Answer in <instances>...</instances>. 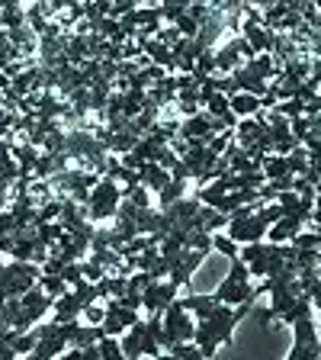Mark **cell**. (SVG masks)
<instances>
[{
  "instance_id": "cell-1",
  "label": "cell",
  "mask_w": 321,
  "mask_h": 360,
  "mask_svg": "<svg viewBox=\"0 0 321 360\" xmlns=\"http://www.w3.org/2000/svg\"><path fill=\"white\" fill-rule=\"evenodd\" d=\"M257 300L251 302H241V306H218L212 319H202L196 322V335H193V345L206 354V360H212L218 354V347L232 345V335L241 322H244V315L254 309Z\"/></svg>"
},
{
  "instance_id": "cell-2",
  "label": "cell",
  "mask_w": 321,
  "mask_h": 360,
  "mask_svg": "<svg viewBox=\"0 0 321 360\" xmlns=\"http://www.w3.org/2000/svg\"><path fill=\"white\" fill-rule=\"evenodd\" d=\"M296 257L292 245H270V241H254V245H241V261H244L251 280H270Z\"/></svg>"
},
{
  "instance_id": "cell-3",
  "label": "cell",
  "mask_w": 321,
  "mask_h": 360,
  "mask_svg": "<svg viewBox=\"0 0 321 360\" xmlns=\"http://www.w3.org/2000/svg\"><path fill=\"white\" fill-rule=\"evenodd\" d=\"M42 277V267L32 261H0V296L22 300Z\"/></svg>"
},
{
  "instance_id": "cell-4",
  "label": "cell",
  "mask_w": 321,
  "mask_h": 360,
  "mask_svg": "<svg viewBox=\"0 0 321 360\" xmlns=\"http://www.w3.org/2000/svg\"><path fill=\"white\" fill-rule=\"evenodd\" d=\"M119 206H122V187L112 177H103L97 187L90 190V200L84 210H87L90 222L100 225V222H112L119 216Z\"/></svg>"
},
{
  "instance_id": "cell-5",
  "label": "cell",
  "mask_w": 321,
  "mask_h": 360,
  "mask_svg": "<svg viewBox=\"0 0 321 360\" xmlns=\"http://www.w3.org/2000/svg\"><path fill=\"white\" fill-rule=\"evenodd\" d=\"M222 306H241V302H251L257 300V286L251 283V274H247L244 261H232V270L225 274V280L216 286V292H212Z\"/></svg>"
},
{
  "instance_id": "cell-6",
  "label": "cell",
  "mask_w": 321,
  "mask_h": 360,
  "mask_svg": "<svg viewBox=\"0 0 321 360\" xmlns=\"http://www.w3.org/2000/svg\"><path fill=\"white\" fill-rule=\"evenodd\" d=\"M161 322H164V331H161V351L171 354L177 345H190V341H193L196 319L180 306V300L173 302V306H167V312L161 315Z\"/></svg>"
},
{
  "instance_id": "cell-7",
  "label": "cell",
  "mask_w": 321,
  "mask_h": 360,
  "mask_svg": "<svg viewBox=\"0 0 321 360\" xmlns=\"http://www.w3.org/2000/svg\"><path fill=\"white\" fill-rule=\"evenodd\" d=\"M177 300H180V290L171 283V280H155V283L142 292V312L164 315L167 306H173Z\"/></svg>"
},
{
  "instance_id": "cell-8",
  "label": "cell",
  "mask_w": 321,
  "mask_h": 360,
  "mask_svg": "<svg viewBox=\"0 0 321 360\" xmlns=\"http://www.w3.org/2000/svg\"><path fill=\"white\" fill-rule=\"evenodd\" d=\"M180 306L187 309L196 322H202V319H212L222 302H218L212 292H187V296H180Z\"/></svg>"
},
{
  "instance_id": "cell-9",
  "label": "cell",
  "mask_w": 321,
  "mask_h": 360,
  "mask_svg": "<svg viewBox=\"0 0 321 360\" xmlns=\"http://www.w3.org/2000/svg\"><path fill=\"white\" fill-rule=\"evenodd\" d=\"M81 319H84L81 300H77L74 292L67 290L65 296H58V300H55V309H52V319H48V322H55V325H71V322H81Z\"/></svg>"
},
{
  "instance_id": "cell-10",
  "label": "cell",
  "mask_w": 321,
  "mask_h": 360,
  "mask_svg": "<svg viewBox=\"0 0 321 360\" xmlns=\"http://www.w3.org/2000/svg\"><path fill=\"white\" fill-rule=\"evenodd\" d=\"M145 338H148V325H145V319L119 338V347H122V354H126V360H142L145 357Z\"/></svg>"
},
{
  "instance_id": "cell-11",
  "label": "cell",
  "mask_w": 321,
  "mask_h": 360,
  "mask_svg": "<svg viewBox=\"0 0 321 360\" xmlns=\"http://www.w3.org/2000/svg\"><path fill=\"white\" fill-rule=\"evenodd\" d=\"M302 229H308L302 219H296V216H283L277 225H270V232H267V241L270 245H289L296 235L302 232Z\"/></svg>"
},
{
  "instance_id": "cell-12",
  "label": "cell",
  "mask_w": 321,
  "mask_h": 360,
  "mask_svg": "<svg viewBox=\"0 0 321 360\" xmlns=\"http://www.w3.org/2000/svg\"><path fill=\"white\" fill-rule=\"evenodd\" d=\"M138 184H142V187H148L155 196H161L167 187H171V171H164L161 165L148 161V165L138 171Z\"/></svg>"
},
{
  "instance_id": "cell-13",
  "label": "cell",
  "mask_w": 321,
  "mask_h": 360,
  "mask_svg": "<svg viewBox=\"0 0 321 360\" xmlns=\"http://www.w3.org/2000/svg\"><path fill=\"white\" fill-rule=\"evenodd\" d=\"M129 292V277H122V274H106L103 280L97 283V296L100 300H122Z\"/></svg>"
},
{
  "instance_id": "cell-14",
  "label": "cell",
  "mask_w": 321,
  "mask_h": 360,
  "mask_svg": "<svg viewBox=\"0 0 321 360\" xmlns=\"http://www.w3.org/2000/svg\"><path fill=\"white\" fill-rule=\"evenodd\" d=\"M228 106H232V112L241 120H254L257 112H261V97H251V94H235L232 100H228Z\"/></svg>"
},
{
  "instance_id": "cell-15",
  "label": "cell",
  "mask_w": 321,
  "mask_h": 360,
  "mask_svg": "<svg viewBox=\"0 0 321 360\" xmlns=\"http://www.w3.org/2000/svg\"><path fill=\"white\" fill-rule=\"evenodd\" d=\"M261 174H263L267 184H273V180H280V177L289 174V165H286V158H280V155H267L261 161Z\"/></svg>"
},
{
  "instance_id": "cell-16",
  "label": "cell",
  "mask_w": 321,
  "mask_h": 360,
  "mask_svg": "<svg viewBox=\"0 0 321 360\" xmlns=\"http://www.w3.org/2000/svg\"><path fill=\"white\" fill-rule=\"evenodd\" d=\"M157 10H161V22H167V26H177V22L187 16L190 4H180V0H173V4H157Z\"/></svg>"
},
{
  "instance_id": "cell-17",
  "label": "cell",
  "mask_w": 321,
  "mask_h": 360,
  "mask_svg": "<svg viewBox=\"0 0 321 360\" xmlns=\"http://www.w3.org/2000/svg\"><path fill=\"white\" fill-rule=\"evenodd\" d=\"M286 165H289L292 177H306V174H308V151H306V145H299L292 155H286Z\"/></svg>"
},
{
  "instance_id": "cell-18",
  "label": "cell",
  "mask_w": 321,
  "mask_h": 360,
  "mask_svg": "<svg viewBox=\"0 0 321 360\" xmlns=\"http://www.w3.org/2000/svg\"><path fill=\"white\" fill-rule=\"evenodd\" d=\"M212 251H218V255L228 257V261H238L241 257V245H235L228 235H212Z\"/></svg>"
},
{
  "instance_id": "cell-19",
  "label": "cell",
  "mask_w": 321,
  "mask_h": 360,
  "mask_svg": "<svg viewBox=\"0 0 321 360\" xmlns=\"http://www.w3.org/2000/svg\"><path fill=\"white\" fill-rule=\"evenodd\" d=\"M39 286H42V290L48 292L52 300H58V296H65V292L71 290L65 280H61V277H52V274H42V277H39Z\"/></svg>"
},
{
  "instance_id": "cell-20",
  "label": "cell",
  "mask_w": 321,
  "mask_h": 360,
  "mask_svg": "<svg viewBox=\"0 0 321 360\" xmlns=\"http://www.w3.org/2000/svg\"><path fill=\"white\" fill-rule=\"evenodd\" d=\"M100 360H126L119 338H100Z\"/></svg>"
},
{
  "instance_id": "cell-21",
  "label": "cell",
  "mask_w": 321,
  "mask_h": 360,
  "mask_svg": "<svg viewBox=\"0 0 321 360\" xmlns=\"http://www.w3.org/2000/svg\"><path fill=\"white\" fill-rule=\"evenodd\" d=\"M273 112H280V116H286V120H299V116H306V103H302V100H283V103H277V110Z\"/></svg>"
},
{
  "instance_id": "cell-22",
  "label": "cell",
  "mask_w": 321,
  "mask_h": 360,
  "mask_svg": "<svg viewBox=\"0 0 321 360\" xmlns=\"http://www.w3.org/2000/svg\"><path fill=\"white\" fill-rule=\"evenodd\" d=\"M183 196H187V184H177V180H171V187H167L164 193L157 196V202H161V210H167L171 202L183 200Z\"/></svg>"
},
{
  "instance_id": "cell-23",
  "label": "cell",
  "mask_w": 321,
  "mask_h": 360,
  "mask_svg": "<svg viewBox=\"0 0 321 360\" xmlns=\"http://www.w3.org/2000/svg\"><path fill=\"white\" fill-rule=\"evenodd\" d=\"M71 292H74L77 300H81V306L87 309L90 302H97L100 296H97V283H87V280H81V283L77 286H71Z\"/></svg>"
},
{
  "instance_id": "cell-24",
  "label": "cell",
  "mask_w": 321,
  "mask_h": 360,
  "mask_svg": "<svg viewBox=\"0 0 321 360\" xmlns=\"http://www.w3.org/2000/svg\"><path fill=\"white\" fill-rule=\"evenodd\" d=\"M103 319H106V302L103 300H97V302H90L87 309H84V325H103Z\"/></svg>"
},
{
  "instance_id": "cell-25",
  "label": "cell",
  "mask_w": 321,
  "mask_h": 360,
  "mask_svg": "<svg viewBox=\"0 0 321 360\" xmlns=\"http://www.w3.org/2000/svg\"><path fill=\"white\" fill-rule=\"evenodd\" d=\"M61 280H65L67 286H77L84 280V261H71L65 270H61Z\"/></svg>"
},
{
  "instance_id": "cell-26",
  "label": "cell",
  "mask_w": 321,
  "mask_h": 360,
  "mask_svg": "<svg viewBox=\"0 0 321 360\" xmlns=\"http://www.w3.org/2000/svg\"><path fill=\"white\" fill-rule=\"evenodd\" d=\"M171 354H173L177 360H206V354H202L199 347L193 345V341H190V345H177Z\"/></svg>"
},
{
  "instance_id": "cell-27",
  "label": "cell",
  "mask_w": 321,
  "mask_h": 360,
  "mask_svg": "<svg viewBox=\"0 0 321 360\" xmlns=\"http://www.w3.org/2000/svg\"><path fill=\"white\" fill-rule=\"evenodd\" d=\"M106 277V270L100 267V264H93V261H84V280L87 283H100V280Z\"/></svg>"
},
{
  "instance_id": "cell-28",
  "label": "cell",
  "mask_w": 321,
  "mask_h": 360,
  "mask_svg": "<svg viewBox=\"0 0 321 360\" xmlns=\"http://www.w3.org/2000/svg\"><path fill=\"white\" fill-rule=\"evenodd\" d=\"M308 225H321V193H315V210H312V222Z\"/></svg>"
},
{
  "instance_id": "cell-29",
  "label": "cell",
  "mask_w": 321,
  "mask_h": 360,
  "mask_svg": "<svg viewBox=\"0 0 321 360\" xmlns=\"http://www.w3.org/2000/svg\"><path fill=\"white\" fill-rule=\"evenodd\" d=\"M10 84H13V81H10L7 75H0V97H4V94H7V90H10Z\"/></svg>"
},
{
  "instance_id": "cell-30",
  "label": "cell",
  "mask_w": 321,
  "mask_h": 360,
  "mask_svg": "<svg viewBox=\"0 0 321 360\" xmlns=\"http://www.w3.org/2000/svg\"><path fill=\"white\" fill-rule=\"evenodd\" d=\"M157 360H177V357H173V354H167V351H164V354H161V357H157Z\"/></svg>"
},
{
  "instance_id": "cell-31",
  "label": "cell",
  "mask_w": 321,
  "mask_h": 360,
  "mask_svg": "<svg viewBox=\"0 0 321 360\" xmlns=\"http://www.w3.org/2000/svg\"><path fill=\"white\" fill-rule=\"evenodd\" d=\"M4 306H7V300H4V296H0V315H4ZM4 328H7V325H4Z\"/></svg>"
},
{
  "instance_id": "cell-32",
  "label": "cell",
  "mask_w": 321,
  "mask_h": 360,
  "mask_svg": "<svg viewBox=\"0 0 321 360\" xmlns=\"http://www.w3.org/2000/svg\"><path fill=\"white\" fill-rule=\"evenodd\" d=\"M16 360H32V354H30V357H16Z\"/></svg>"
},
{
  "instance_id": "cell-33",
  "label": "cell",
  "mask_w": 321,
  "mask_h": 360,
  "mask_svg": "<svg viewBox=\"0 0 321 360\" xmlns=\"http://www.w3.org/2000/svg\"><path fill=\"white\" fill-rule=\"evenodd\" d=\"M318 360H321V357H318Z\"/></svg>"
}]
</instances>
